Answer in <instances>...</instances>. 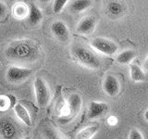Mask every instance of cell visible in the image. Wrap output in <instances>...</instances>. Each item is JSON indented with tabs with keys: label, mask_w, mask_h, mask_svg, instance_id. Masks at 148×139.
I'll return each mask as SVG.
<instances>
[{
	"label": "cell",
	"mask_w": 148,
	"mask_h": 139,
	"mask_svg": "<svg viewBox=\"0 0 148 139\" xmlns=\"http://www.w3.org/2000/svg\"><path fill=\"white\" fill-rule=\"evenodd\" d=\"M42 55L38 42L32 39L14 40L5 49L6 58L15 62L32 63L37 61Z\"/></svg>",
	"instance_id": "cell-1"
},
{
	"label": "cell",
	"mask_w": 148,
	"mask_h": 139,
	"mask_svg": "<svg viewBox=\"0 0 148 139\" xmlns=\"http://www.w3.org/2000/svg\"><path fill=\"white\" fill-rule=\"evenodd\" d=\"M71 52L73 59L82 66L92 70H97L102 66V60L99 56L85 45L74 44L71 46Z\"/></svg>",
	"instance_id": "cell-2"
},
{
	"label": "cell",
	"mask_w": 148,
	"mask_h": 139,
	"mask_svg": "<svg viewBox=\"0 0 148 139\" xmlns=\"http://www.w3.org/2000/svg\"><path fill=\"white\" fill-rule=\"evenodd\" d=\"M34 88L36 104L41 109L47 107L51 100V91L47 83L43 77H36L34 82Z\"/></svg>",
	"instance_id": "cell-3"
},
{
	"label": "cell",
	"mask_w": 148,
	"mask_h": 139,
	"mask_svg": "<svg viewBox=\"0 0 148 139\" xmlns=\"http://www.w3.org/2000/svg\"><path fill=\"white\" fill-rule=\"evenodd\" d=\"M92 49L106 56H114L118 51L117 44L105 37H96L90 43Z\"/></svg>",
	"instance_id": "cell-4"
},
{
	"label": "cell",
	"mask_w": 148,
	"mask_h": 139,
	"mask_svg": "<svg viewBox=\"0 0 148 139\" xmlns=\"http://www.w3.org/2000/svg\"><path fill=\"white\" fill-rule=\"evenodd\" d=\"M34 71L32 69L18 67V66H10L8 67L6 72L7 80L14 85H18L22 82L26 81L28 78H30Z\"/></svg>",
	"instance_id": "cell-5"
},
{
	"label": "cell",
	"mask_w": 148,
	"mask_h": 139,
	"mask_svg": "<svg viewBox=\"0 0 148 139\" xmlns=\"http://www.w3.org/2000/svg\"><path fill=\"white\" fill-rule=\"evenodd\" d=\"M18 128L12 120L8 118L0 119V138L17 139Z\"/></svg>",
	"instance_id": "cell-6"
},
{
	"label": "cell",
	"mask_w": 148,
	"mask_h": 139,
	"mask_svg": "<svg viewBox=\"0 0 148 139\" xmlns=\"http://www.w3.org/2000/svg\"><path fill=\"white\" fill-rule=\"evenodd\" d=\"M51 32L58 41L67 43L71 39V32L68 25L62 21H55L51 24Z\"/></svg>",
	"instance_id": "cell-7"
},
{
	"label": "cell",
	"mask_w": 148,
	"mask_h": 139,
	"mask_svg": "<svg viewBox=\"0 0 148 139\" xmlns=\"http://www.w3.org/2000/svg\"><path fill=\"white\" fill-rule=\"evenodd\" d=\"M82 105V100L81 96L77 93H73L68 98V106H67V113L64 116V119L68 120H71L73 117L80 112L81 108Z\"/></svg>",
	"instance_id": "cell-8"
},
{
	"label": "cell",
	"mask_w": 148,
	"mask_h": 139,
	"mask_svg": "<svg viewBox=\"0 0 148 139\" xmlns=\"http://www.w3.org/2000/svg\"><path fill=\"white\" fill-rule=\"evenodd\" d=\"M109 106L106 102H99V101H91L88 108V119L95 120L103 117L108 112Z\"/></svg>",
	"instance_id": "cell-9"
},
{
	"label": "cell",
	"mask_w": 148,
	"mask_h": 139,
	"mask_svg": "<svg viewBox=\"0 0 148 139\" xmlns=\"http://www.w3.org/2000/svg\"><path fill=\"white\" fill-rule=\"evenodd\" d=\"M103 90L111 97L118 96L120 91V83L119 79L114 75L106 76L103 81Z\"/></svg>",
	"instance_id": "cell-10"
},
{
	"label": "cell",
	"mask_w": 148,
	"mask_h": 139,
	"mask_svg": "<svg viewBox=\"0 0 148 139\" xmlns=\"http://www.w3.org/2000/svg\"><path fill=\"white\" fill-rule=\"evenodd\" d=\"M96 19L94 16H87L79 21L76 27V32L80 34L88 35L95 32L96 27Z\"/></svg>",
	"instance_id": "cell-11"
},
{
	"label": "cell",
	"mask_w": 148,
	"mask_h": 139,
	"mask_svg": "<svg viewBox=\"0 0 148 139\" xmlns=\"http://www.w3.org/2000/svg\"><path fill=\"white\" fill-rule=\"evenodd\" d=\"M106 12L111 19H119L125 13V6L119 1H109L106 6Z\"/></svg>",
	"instance_id": "cell-12"
},
{
	"label": "cell",
	"mask_w": 148,
	"mask_h": 139,
	"mask_svg": "<svg viewBox=\"0 0 148 139\" xmlns=\"http://www.w3.org/2000/svg\"><path fill=\"white\" fill-rule=\"evenodd\" d=\"M29 15H28V21L32 26H36L42 21L44 18L43 12L41 9L36 6L35 4L31 3L29 6Z\"/></svg>",
	"instance_id": "cell-13"
},
{
	"label": "cell",
	"mask_w": 148,
	"mask_h": 139,
	"mask_svg": "<svg viewBox=\"0 0 148 139\" xmlns=\"http://www.w3.org/2000/svg\"><path fill=\"white\" fill-rule=\"evenodd\" d=\"M13 109H14L15 114L17 115V117L20 119L26 126H32L31 115L24 106L21 105V103H17L15 106H14Z\"/></svg>",
	"instance_id": "cell-14"
},
{
	"label": "cell",
	"mask_w": 148,
	"mask_h": 139,
	"mask_svg": "<svg viewBox=\"0 0 148 139\" xmlns=\"http://www.w3.org/2000/svg\"><path fill=\"white\" fill-rule=\"evenodd\" d=\"M29 6L23 2H17L12 8V15L17 20H23L29 15Z\"/></svg>",
	"instance_id": "cell-15"
},
{
	"label": "cell",
	"mask_w": 148,
	"mask_h": 139,
	"mask_svg": "<svg viewBox=\"0 0 148 139\" xmlns=\"http://www.w3.org/2000/svg\"><path fill=\"white\" fill-rule=\"evenodd\" d=\"M130 66V76L133 82H143L145 80V73L143 69L136 63H131Z\"/></svg>",
	"instance_id": "cell-16"
},
{
	"label": "cell",
	"mask_w": 148,
	"mask_h": 139,
	"mask_svg": "<svg viewBox=\"0 0 148 139\" xmlns=\"http://www.w3.org/2000/svg\"><path fill=\"white\" fill-rule=\"evenodd\" d=\"M92 6V1L90 0H75L69 4V10L72 13H80L86 10Z\"/></svg>",
	"instance_id": "cell-17"
},
{
	"label": "cell",
	"mask_w": 148,
	"mask_h": 139,
	"mask_svg": "<svg viewBox=\"0 0 148 139\" xmlns=\"http://www.w3.org/2000/svg\"><path fill=\"white\" fill-rule=\"evenodd\" d=\"M136 57V52L132 49H126L117 56V62L119 64H131Z\"/></svg>",
	"instance_id": "cell-18"
},
{
	"label": "cell",
	"mask_w": 148,
	"mask_h": 139,
	"mask_svg": "<svg viewBox=\"0 0 148 139\" xmlns=\"http://www.w3.org/2000/svg\"><path fill=\"white\" fill-rule=\"evenodd\" d=\"M98 125H91V126L85 127L76 134V139H92L98 132Z\"/></svg>",
	"instance_id": "cell-19"
},
{
	"label": "cell",
	"mask_w": 148,
	"mask_h": 139,
	"mask_svg": "<svg viewBox=\"0 0 148 139\" xmlns=\"http://www.w3.org/2000/svg\"><path fill=\"white\" fill-rule=\"evenodd\" d=\"M16 104V97L14 96L0 95V111H6L9 108H14Z\"/></svg>",
	"instance_id": "cell-20"
},
{
	"label": "cell",
	"mask_w": 148,
	"mask_h": 139,
	"mask_svg": "<svg viewBox=\"0 0 148 139\" xmlns=\"http://www.w3.org/2000/svg\"><path fill=\"white\" fill-rule=\"evenodd\" d=\"M43 136L45 139H64L57 129L49 125H45L43 128Z\"/></svg>",
	"instance_id": "cell-21"
},
{
	"label": "cell",
	"mask_w": 148,
	"mask_h": 139,
	"mask_svg": "<svg viewBox=\"0 0 148 139\" xmlns=\"http://www.w3.org/2000/svg\"><path fill=\"white\" fill-rule=\"evenodd\" d=\"M67 0H55L53 2V11L56 14L60 13L67 5Z\"/></svg>",
	"instance_id": "cell-22"
},
{
	"label": "cell",
	"mask_w": 148,
	"mask_h": 139,
	"mask_svg": "<svg viewBox=\"0 0 148 139\" xmlns=\"http://www.w3.org/2000/svg\"><path fill=\"white\" fill-rule=\"evenodd\" d=\"M129 139H143V136L138 129H132L129 133Z\"/></svg>",
	"instance_id": "cell-23"
},
{
	"label": "cell",
	"mask_w": 148,
	"mask_h": 139,
	"mask_svg": "<svg viewBox=\"0 0 148 139\" xmlns=\"http://www.w3.org/2000/svg\"><path fill=\"white\" fill-rule=\"evenodd\" d=\"M7 10L8 9H7L6 4L2 1H0V19L5 17V15H6V13H7Z\"/></svg>",
	"instance_id": "cell-24"
},
{
	"label": "cell",
	"mask_w": 148,
	"mask_h": 139,
	"mask_svg": "<svg viewBox=\"0 0 148 139\" xmlns=\"http://www.w3.org/2000/svg\"><path fill=\"white\" fill-rule=\"evenodd\" d=\"M108 122L109 125H111V126H114V125L118 123V118L116 117V116H110V117H108Z\"/></svg>",
	"instance_id": "cell-25"
},
{
	"label": "cell",
	"mask_w": 148,
	"mask_h": 139,
	"mask_svg": "<svg viewBox=\"0 0 148 139\" xmlns=\"http://www.w3.org/2000/svg\"><path fill=\"white\" fill-rule=\"evenodd\" d=\"M143 71H148V57L143 63Z\"/></svg>",
	"instance_id": "cell-26"
},
{
	"label": "cell",
	"mask_w": 148,
	"mask_h": 139,
	"mask_svg": "<svg viewBox=\"0 0 148 139\" xmlns=\"http://www.w3.org/2000/svg\"><path fill=\"white\" fill-rule=\"evenodd\" d=\"M143 117H145V120H146V122H148V109L145 110V114H143Z\"/></svg>",
	"instance_id": "cell-27"
},
{
	"label": "cell",
	"mask_w": 148,
	"mask_h": 139,
	"mask_svg": "<svg viewBox=\"0 0 148 139\" xmlns=\"http://www.w3.org/2000/svg\"><path fill=\"white\" fill-rule=\"evenodd\" d=\"M24 139H32V138H31L30 136H26V137H25Z\"/></svg>",
	"instance_id": "cell-28"
}]
</instances>
